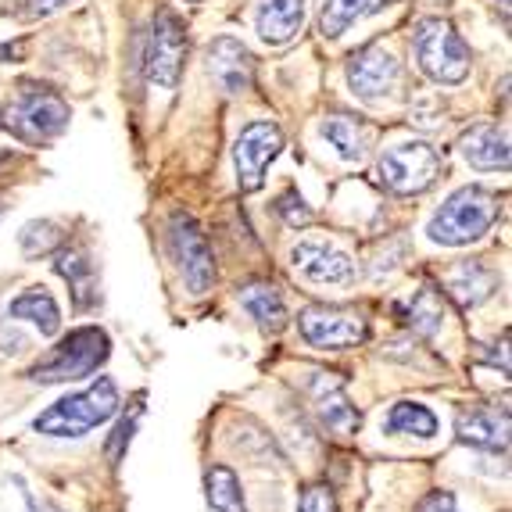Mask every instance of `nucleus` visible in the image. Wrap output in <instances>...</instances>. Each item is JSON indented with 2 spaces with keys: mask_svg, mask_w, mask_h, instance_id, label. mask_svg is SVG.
<instances>
[{
  "mask_svg": "<svg viewBox=\"0 0 512 512\" xmlns=\"http://www.w3.org/2000/svg\"><path fill=\"white\" fill-rule=\"evenodd\" d=\"M416 512H459V502H455L452 491H430V495L416 505Z\"/></svg>",
  "mask_w": 512,
  "mask_h": 512,
  "instance_id": "31",
  "label": "nucleus"
},
{
  "mask_svg": "<svg viewBox=\"0 0 512 512\" xmlns=\"http://www.w3.org/2000/svg\"><path fill=\"white\" fill-rule=\"evenodd\" d=\"M455 434L462 444H473V448H505L509 444V412L487 409H466L455 423Z\"/></svg>",
  "mask_w": 512,
  "mask_h": 512,
  "instance_id": "16",
  "label": "nucleus"
},
{
  "mask_svg": "<svg viewBox=\"0 0 512 512\" xmlns=\"http://www.w3.org/2000/svg\"><path fill=\"white\" fill-rule=\"evenodd\" d=\"M54 269L65 276V283L72 287V298L79 308H90L97 301V273L94 262L83 248H61L54 258Z\"/></svg>",
  "mask_w": 512,
  "mask_h": 512,
  "instance_id": "21",
  "label": "nucleus"
},
{
  "mask_svg": "<svg viewBox=\"0 0 512 512\" xmlns=\"http://www.w3.org/2000/svg\"><path fill=\"white\" fill-rule=\"evenodd\" d=\"M133 430H137V419H122L119 427H115V434H111V441H108V459L111 462L122 459V452L129 448V437H133Z\"/></svg>",
  "mask_w": 512,
  "mask_h": 512,
  "instance_id": "30",
  "label": "nucleus"
},
{
  "mask_svg": "<svg viewBox=\"0 0 512 512\" xmlns=\"http://www.w3.org/2000/svg\"><path fill=\"white\" fill-rule=\"evenodd\" d=\"M495 291H498V276H495V269H487L484 262H459L452 273H448V294H452L462 308L484 305Z\"/></svg>",
  "mask_w": 512,
  "mask_h": 512,
  "instance_id": "18",
  "label": "nucleus"
},
{
  "mask_svg": "<svg viewBox=\"0 0 512 512\" xmlns=\"http://www.w3.org/2000/svg\"><path fill=\"white\" fill-rule=\"evenodd\" d=\"M205 498L208 512H248L240 495V480L230 466H212L205 473Z\"/></svg>",
  "mask_w": 512,
  "mask_h": 512,
  "instance_id": "25",
  "label": "nucleus"
},
{
  "mask_svg": "<svg viewBox=\"0 0 512 512\" xmlns=\"http://www.w3.org/2000/svg\"><path fill=\"white\" fill-rule=\"evenodd\" d=\"M205 69L222 94H244L255 79V54L237 36H219V40L208 43Z\"/></svg>",
  "mask_w": 512,
  "mask_h": 512,
  "instance_id": "12",
  "label": "nucleus"
},
{
  "mask_svg": "<svg viewBox=\"0 0 512 512\" xmlns=\"http://www.w3.org/2000/svg\"><path fill=\"white\" fill-rule=\"evenodd\" d=\"M437 427H441V419L434 416V409L419 402H394L384 419L387 434H409L419 437V441H430L437 434Z\"/></svg>",
  "mask_w": 512,
  "mask_h": 512,
  "instance_id": "24",
  "label": "nucleus"
},
{
  "mask_svg": "<svg viewBox=\"0 0 512 512\" xmlns=\"http://www.w3.org/2000/svg\"><path fill=\"white\" fill-rule=\"evenodd\" d=\"M18 4H26V0H0V15H15Z\"/></svg>",
  "mask_w": 512,
  "mask_h": 512,
  "instance_id": "33",
  "label": "nucleus"
},
{
  "mask_svg": "<svg viewBox=\"0 0 512 512\" xmlns=\"http://www.w3.org/2000/svg\"><path fill=\"white\" fill-rule=\"evenodd\" d=\"M8 316L33 323L43 337H54V333L61 330V308L51 294L43 291V287H29V291L18 294V298L8 305Z\"/></svg>",
  "mask_w": 512,
  "mask_h": 512,
  "instance_id": "22",
  "label": "nucleus"
},
{
  "mask_svg": "<svg viewBox=\"0 0 512 512\" xmlns=\"http://www.w3.org/2000/svg\"><path fill=\"white\" fill-rule=\"evenodd\" d=\"M26 4H29V11H33V15H54V11L65 8L69 0H26Z\"/></svg>",
  "mask_w": 512,
  "mask_h": 512,
  "instance_id": "32",
  "label": "nucleus"
},
{
  "mask_svg": "<svg viewBox=\"0 0 512 512\" xmlns=\"http://www.w3.org/2000/svg\"><path fill=\"white\" fill-rule=\"evenodd\" d=\"M18 244H22V251H26L29 258L47 255V251H58L61 248V230L54 226V222H47V219L26 222V226H22V233H18Z\"/></svg>",
  "mask_w": 512,
  "mask_h": 512,
  "instance_id": "27",
  "label": "nucleus"
},
{
  "mask_svg": "<svg viewBox=\"0 0 512 512\" xmlns=\"http://www.w3.org/2000/svg\"><path fill=\"white\" fill-rule=\"evenodd\" d=\"M323 380H316V409L323 427H330L333 434H355L359 430V409L348 402L344 394V380L337 373H319Z\"/></svg>",
  "mask_w": 512,
  "mask_h": 512,
  "instance_id": "15",
  "label": "nucleus"
},
{
  "mask_svg": "<svg viewBox=\"0 0 512 512\" xmlns=\"http://www.w3.org/2000/svg\"><path fill=\"white\" fill-rule=\"evenodd\" d=\"M8 126L22 144H51L58 140L65 129H69L72 111L65 104V97L47 90V86H26L22 94L15 97V104L8 108Z\"/></svg>",
  "mask_w": 512,
  "mask_h": 512,
  "instance_id": "5",
  "label": "nucleus"
},
{
  "mask_svg": "<svg viewBox=\"0 0 512 512\" xmlns=\"http://www.w3.org/2000/svg\"><path fill=\"white\" fill-rule=\"evenodd\" d=\"M323 137L344 162H362L369 154V144H373L369 126L362 119H355V115H330V119H323Z\"/></svg>",
  "mask_w": 512,
  "mask_h": 512,
  "instance_id": "19",
  "label": "nucleus"
},
{
  "mask_svg": "<svg viewBox=\"0 0 512 512\" xmlns=\"http://www.w3.org/2000/svg\"><path fill=\"white\" fill-rule=\"evenodd\" d=\"M183 61H187V29L172 11H158L147 36V54H144V72L154 86L172 90L180 83Z\"/></svg>",
  "mask_w": 512,
  "mask_h": 512,
  "instance_id": "9",
  "label": "nucleus"
},
{
  "mask_svg": "<svg viewBox=\"0 0 512 512\" xmlns=\"http://www.w3.org/2000/svg\"><path fill=\"white\" fill-rule=\"evenodd\" d=\"M291 265L312 283L344 287V283L355 280V262H351V255L341 248H333V244H326V240H301V244H294Z\"/></svg>",
  "mask_w": 512,
  "mask_h": 512,
  "instance_id": "13",
  "label": "nucleus"
},
{
  "mask_svg": "<svg viewBox=\"0 0 512 512\" xmlns=\"http://www.w3.org/2000/svg\"><path fill=\"white\" fill-rule=\"evenodd\" d=\"M298 512H337V498L326 484H308L301 491Z\"/></svg>",
  "mask_w": 512,
  "mask_h": 512,
  "instance_id": "29",
  "label": "nucleus"
},
{
  "mask_svg": "<svg viewBox=\"0 0 512 512\" xmlns=\"http://www.w3.org/2000/svg\"><path fill=\"white\" fill-rule=\"evenodd\" d=\"M169 244L172 255L180 262V273L187 280L190 294H208L215 287V258L208 248L205 230L190 219L187 212H176L169 219Z\"/></svg>",
  "mask_w": 512,
  "mask_h": 512,
  "instance_id": "8",
  "label": "nucleus"
},
{
  "mask_svg": "<svg viewBox=\"0 0 512 512\" xmlns=\"http://www.w3.org/2000/svg\"><path fill=\"white\" fill-rule=\"evenodd\" d=\"M498 194L487 187H459L427 222V237L441 248H466L491 233L498 222Z\"/></svg>",
  "mask_w": 512,
  "mask_h": 512,
  "instance_id": "1",
  "label": "nucleus"
},
{
  "mask_svg": "<svg viewBox=\"0 0 512 512\" xmlns=\"http://www.w3.org/2000/svg\"><path fill=\"white\" fill-rule=\"evenodd\" d=\"M405 323H409L416 333H423V337H434V333L441 330V323H444L441 294H437L434 287H423V291H416V298H412L409 308H405Z\"/></svg>",
  "mask_w": 512,
  "mask_h": 512,
  "instance_id": "26",
  "label": "nucleus"
},
{
  "mask_svg": "<svg viewBox=\"0 0 512 512\" xmlns=\"http://www.w3.org/2000/svg\"><path fill=\"white\" fill-rule=\"evenodd\" d=\"M391 4L394 0H326L323 11H319V33L344 36L351 26H359L362 18L391 8Z\"/></svg>",
  "mask_w": 512,
  "mask_h": 512,
  "instance_id": "23",
  "label": "nucleus"
},
{
  "mask_svg": "<svg viewBox=\"0 0 512 512\" xmlns=\"http://www.w3.org/2000/svg\"><path fill=\"white\" fill-rule=\"evenodd\" d=\"M190 4H197V0H190Z\"/></svg>",
  "mask_w": 512,
  "mask_h": 512,
  "instance_id": "36",
  "label": "nucleus"
},
{
  "mask_svg": "<svg viewBox=\"0 0 512 512\" xmlns=\"http://www.w3.org/2000/svg\"><path fill=\"white\" fill-rule=\"evenodd\" d=\"M462 158L480 172H505L509 169V129L505 126H473L466 137L459 140Z\"/></svg>",
  "mask_w": 512,
  "mask_h": 512,
  "instance_id": "14",
  "label": "nucleus"
},
{
  "mask_svg": "<svg viewBox=\"0 0 512 512\" xmlns=\"http://www.w3.org/2000/svg\"><path fill=\"white\" fill-rule=\"evenodd\" d=\"M298 330L319 351H348L366 344L369 323L344 305H308L298 312Z\"/></svg>",
  "mask_w": 512,
  "mask_h": 512,
  "instance_id": "7",
  "label": "nucleus"
},
{
  "mask_svg": "<svg viewBox=\"0 0 512 512\" xmlns=\"http://www.w3.org/2000/svg\"><path fill=\"white\" fill-rule=\"evenodd\" d=\"M283 151V133L276 122H251L240 129L237 144H233V165H237V187L244 194H255L265 183V169L276 162Z\"/></svg>",
  "mask_w": 512,
  "mask_h": 512,
  "instance_id": "10",
  "label": "nucleus"
},
{
  "mask_svg": "<svg viewBox=\"0 0 512 512\" xmlns=\"http://www.w3.org/2000/svg\"><path fill=\"white\" fill-rule=\"evenodd\" d=\"M412 47H416L419 69L427 72L434 83L444 86H459L462 79L470 76L473 69V54L466 47L459 33H455L452 22L444 18H423L412 36Z\"/></svg>",
  "mask_w": 512,
  "mask_h": 512,
  "instance_id": "4",
  "label": "nucleus"
},
{
  "mask_svg": "<svg viewBox=\"0 0 512 512\" xmlns=\"http://www.w3.org/2000/svg\"><path fill=\"white\" fill-rule=\"evenodd\" d=\"M111 341L101 326H79L69 330V337H61L33 369H29V380L33 384H76L94 376L97 369L108 362Z\"/></svg>",
  "mask_w": 512,
  "mask_h": 512,
  "instance_id": "3",
  "label": "nucleus"
},
{
  "mask_svg": "<svg viewBox=\"0 0 512 512\" xmlns=\"http://www.w3.org/2000/svg\"><path fill=\"white\" fill-rule=\"evenodd\" d=\"M301 26H305V0H262L255 29L265 43L280 47V43L294 40Z\"/></svg>",
  "mask_w": 512,
  "mask_h": 512,
  "instance_id": "17",
  "label": "nucleus"
},
{
  "mask_svg": "<svg viewBox=\"0 0 512 512\" xmlns=\"http://www.w3.org/2000/svg\"><path fill=\"white\" fill-rule=\"evenodd\" d=\"M119 405L122 398L115 380L111 376H97V384H90L86 391L69 394V398L54 402L47 412H40L33 419V430L43 437H83L94 427H101V423H108L119 412Z\"/></svg>",
  "mask_w": 512,
  "mask_h": 512,
  "instance_id": "2",
  "label": "nucleus"
},
{
  "mask_svg": "<svg viewBox=\"0 0 512 512\" xmlns=\"http://www.w3.org/2000/svg\"><path fill=\"white\" fill-rule=\"evenodd\" d=\"M276 212H280V219L287 222V226H308L312 222V208L305 205V197L298 194V190H287V194L276 197Z\"/></svg>",
  "mask_w": 512,
  "mask_h": 512,
  "instance_id": "28",
  "label": "nucleus"
},
{
  "mask_svg": "<svg viewBox=\"0 0 512 512\" xmlns=\"http://www.w3.org/2000/svg\"><path fill=\"white\" fill-rule=\"evenodd\" d=\"M240 305H244V312H248L265 333H280L283 326H287V305H283L280 291H276L273 283H265V280L248 283V287L240 291Z\"/></svg>",
  "mask_w": 512,
  "mask_h": 512,
  "instance_id": "20",
  "label": "nucleus"
},
{
  "mask_svg": "<svg viewBox=\"0 0 512 512\" xmlns=\"http://www.w3.org/2000/svg\"><path fill=\"white\" fill-rule=\"evenodd\" d=\"M402 79V65L394 58L387 47H362V51L351 54L348 61V83H351V94L362 97V101H380L387 97L398 86Z\"/></svg>",
  "mask_w": 512,
  "mask_h": 512,
  "instance_id": "11",
  "label": "nucleus"
},
{
  "mask_svg": "<svg viewBox=\"0 0 512 512\" xmlns=\"http://www.w3.org/2000/svg\"><path fill=\"white\" fill-rule=\"evenodd\" d=\"M444 162L441 154H437L434 144L427 140H409V144H394L380 154V162H376V176L384 183L391 194H423L437 183L441 176Z\"/></svg>",
  "mask_w": 512,
  "mask_h": 512,
  "instance_id": "6",
  "label": "nucleus"
},
{
  "mask_svg": "<svg viewBox=\"0 0 512 512\" xmlns=\"http://www.w3.org/2000/svg\"><path fill=\"white\" fill-rule=\"evenodd\" d=\"M0 129H4V115H0Z\"/></svg>",
  "mask_w": 512,
  "mask_h": 512,
  "instance_id": "35",
  "label": "nucleus"
},
{
  "mask_svg": "<svg viewBox=\"0 0 512 512\" xmlns=\"http://www.w3.org/2000/svg\"><path fill=\"white\" fill-rule=\"evenodd\" d=\"M427 4H448V0H427Z\"/></svg>",
  "mask_w": 512,
  "mask_h": 512,
  "instance_id": "34",
  "label": "nucleus"
}]
</instances>
